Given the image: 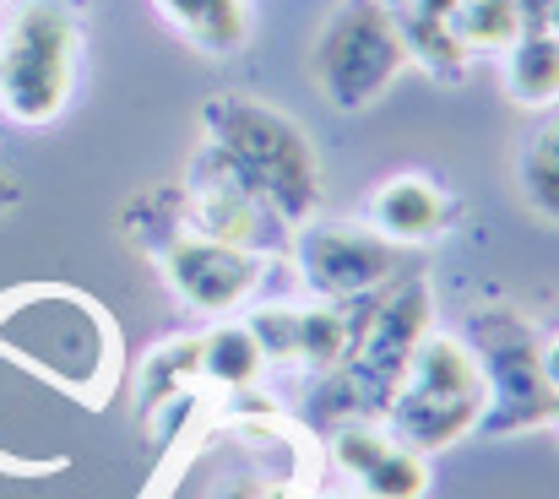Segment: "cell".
I'll use <instances>...</instances> for the list:
<instances>
[{
	"label": "cell",
	"mask_w": 559,
	"mask_h": 499,
	"mask_svg": "<svg viewBox=\"0 0 559 499\" xmlns=\"http://www.w3.org/2000/svg\"><path fill=\"white\" fill-rule=\"evenodd\" d=\"M206 126H212V153L223 174L255 206L288 223H305L321 206V158L288 115L250 98H217L206 104Z\"/></svg>",
	"instance_id": "obj_1"
},
{
	"label": "cell",
	"mask_w": 559,
	"mask_h": 499,
	"mask_svg": "<svg viewBox=\"0 0 559 499\" xmlns=\"http://www.w3.org/2000/svg\"><path fill=\"white\" fill-rule=\"evenodd\" d=\"M391 413V435L407 451H440L462 435H473L489 413V380L484 364L473 353V342L462 336H424L396 396L385 402Z\"/></svg>",
	"instance_id": "obj_2"
},
{
	"label": "cell",
	"mask_w": 559,
	"mask_h": 499,
	"mask_svg": "<svg viewBox=\"0 0 559 499\" xmlns=\"http://www.w3.org/2000/svg\"><path fill=\"white\" fill-rule=\"evenodd\" d=\"M429 336V288L424 283H402L391 299H380L370 316L359 321V332L348 336V353L337 364V380L326 396V407L337 413H374L396 396L418 342Z\"/></svg>",
	"instance_id": "obj_3"
},
{
	"label": "cell",
	"mask_w": 559,
	"mask_h": 499,
	"mask_svg": "<svg viewBox=\"0 0 559 499\" xmlns=\"http://www.w3.org/2000/svg\"><path fill=\"white\" fill-rule=\"evenodd\" d=\"M402 71H407L402 22L380 0H343V11L321 27L316 44V76L326 98L337 109H365Z\"/></svg>",
	"instance_id": "obj_4"
},
{
	"label": "cell",
	"mask_w": 559,
	"mask_h": 499,
	"mask_svg": "<svg viewBox=\"0 0 559 499\" xmlns=\"http://www.w3.org/2000/svg\"><path fill=\"white\" fill-rule=\"evenodd\" d=\"M478 364L489 380V413L484 429L489 435H511V429H533L549 424L555 391L544 380V347L516 316H478Z\"/></svg>",
	"instance_id": "obj_5"
},
{
	"label": "cell",
	"mask_w": 559,
	"mask_h": 499,
	"mask_svg": "<svg viewBox=\"0 0 559 499\" xmlns=\"http://www.w3.org/2000/svg\"><path fill=\"white\" fill-rule=\"evenodd\" d=\"M66 87H71V22L55 5H27L5 38L0 98L16 120L38 126L66 104Z\"/></svg>",
	"instance_id": "obj_6"
},
{
	"label": "cell",
	"mask_w": 559,
	"mask_h": 499,
	"mask_svg": "<svg viewBox=\"0 0 559 499\" xmlns=\"http://www.w3.org/2000/svg\"><path fill=\"white\" fill-rule=\"evenodd\" d=\"M299 261L305 283L326 299H365L385 277H396V245L365 228H305Z\"/></svg>",
	"instance_id": "obj_7"
},
{
	"label": "cell",
	"mask_w": 559,
	"mask_h": 499,
	"mask_svg": "<svg viewBox=\"0 0 559 499\" xmlns=\"http://www.w3.org/2000/svg\"><path fill=\"white\" fill-rule=\"evenodd\" d=\"M255 272H261V261L239 245H223V239H175L169 245V277L201 310L239 305L255 288Z\"/></svg>",
	"instance_id": "obj_8"
},
{
	"label": "cell",
	"mask_w": 559,
	"mask_h": 499,
	"mask_svg": "<svg viewBox=\"0 0 559 499\" xmlns=\"http://www.w3.org/2000/svg\"><path fill=\"white\" fill-rule=\"evenodd\" d=\"M370 217H374V228H380L385 239H396V245H418V239H429V234L445 228L451 206H445V195H440L429 179L402 174V179H391V185L374 190Z\"/></svg>",
	"instance_id": "obj_9"
},
{
	"label": "cell",
	"mask_w": 559,
	"mask_h": 499,
	"mask_svg": "<svg viewBox=\"0 0 559 499\" xmlns=\"http://www.w3.org/2000/svg\"><path fill=\"white\" fill-rule=\"evenodd\" d=\"M506 93L522 109L559 104V33H549L544 22H527L522 38L506 49Z\"/></svg>",
	"instance_id": "obj_10"
},
{
	"label": "cell",
	"mask_w": 559,
	"mask_h": 499,
	"mask_svg": "<svg viewBox=\"0 0 559 499\" xmlns=\"http://www.w3.org/2000/svg\"><path fill=\"white\" fill-rule=\"evenodd\" d=\"M527 27V5L522 0H456L451 11V33L467 55L478 49H511Z\"/></svg>",
	"instance_id": "obj_11"
},
{
	"label": "cell",
	"mask_w": 559,
	"mask_h": 499,
	"mask_svg": "<svg viewBox=\"0 0 559 499\" xmlns=\"http://www.w3.org/2000/svg\"><path fill=\"white\" fill-rule=\"evenodd\" d=\"M516 168H522V195H527V206H533L538 217L559 223V115L544 120V126L527 136Z\"/></svg>",
	"instance_id": "obj_12"
},
{
	"label": "cell",
	"mask_w": 559,
	"mask_h": 499,
	"mask_svg": "<svg viewBox=\"0 0 559 499\" xmlns=\"http://www.w3.org/2000/svg\"><path fill=\"white\" fill-rule=\"evenodd\" d=\"M261 364H266V353H261L250 326H223V332H212L201 342V375L217 380V385L239 391V385H250L261 375Z\"/></svg>",
	"instance_id": "obj_13"
},
{
	"label": "cell",
	"mask_w": 559,
	"mask_h": 499,
	"mask_svg": "<svg viewBox=\"0 0 559 499\" xmlns=\"http://www.w3.org/2000/svg\"><path fill=\"white\" fill-rule=\"evenodd\" d=\"M255 201L223 174L206 195H201V239H223V245H239V250H250V239H255Z\"/></svg>",
	"instance_id": "obj_14"
},
{
	"label": "cell",
	"mask_w": 559,
	"mask_h": 499,
	"mask_svg": "<svg viewBox=\"0 0 559 499\" xmlns=\"http://www.w3.org/2000/svg\"><path fill=\"white\" fill-rule=\"evenodd\" d=\"M164 11L195 33L206 49H234L245 38V5L239 0H164Z\"/></svg>",
	"instance_id": "obj_15"
},
{
	"label": "cell",
	"mask_w": 559,
	"mask_h": 499,
	"mask_svg": "<svg viewBox=\"0 0 559 499\" xmlns=\"http://www.w3.org/2000/svg\"><path fill=\"white\" fill-rule=\"evenodd\" d=\"M359 484H365V495L370 499H418L424 489H429V467H424L418 451H407V445L391 440V451L374 462Z\"/></svg>",
	"instance_id": "obj_16"
},
{
	"label": "cell",
	"mask_w": 559,
	"mask_h": 499,
	"mask_svg": "<svg viewBox=\"0 0 559 499\" xmlns=\"http://www.w3.org/2000/svg\"><path fill=\"white\" fill-rule=\"evenodd\" d=\"M343 353H348V326L332 305L299 310V358H310L316 369H337Z\"/></svg>",
	"instance_id": "obj_17"
},
{
	"label": "cell",
	"mask_w": 559,
	"mask_h": 499,
	"mask_svg": "<svg viewBox=\"0 0 559 499\" xmlns=\"http://www.w3.org/2000/svg\"><path fill=\"white\" fill-rule=\"evenodd\" d=\"M201 369V342H169L147 369H142V391H153V402L158 396H175L180 391V380Z\"/></svg>",
	"instance_id": "obj_18"
},
{
	"label": "cell",
	"mask_w": 559,
	"mask_h": 499,
	"mask_svg": "<svg viewBox=\"0 0 559 499\" xmlns=\"http://www.w3.org/2000/svg\"><path fill=\"white\" fill-rule=\"evenodd\" d=\"M385 451H391V440H385V435H374V429H365V424H354V429H343V435L332 440L337 467H343V473H354V478H365Z\"/></svg>",
	"instance_id": "obj_19"
},
{
	"label": "cell",
	"mask_w": 559,
	"mask_h": 499,
	"mask_svg": "<svg viewBox=\"0 0 559 499\" xmlns=\"http://www.w3.org/2000/svg\"><path fill=\"white\" fill-rule=\"evenodd\" d=\"M250 332L266 358H299V310H266V316H255Z\"/></svg>",
	"instance_id": "obj_20"
},
{
	"label": "cell",
	"mask_w": 559,
	"mask_h": 499,
	"mask_svg": "<svg viewBox=\"0 0 559 499\" xmlns=\"http://www.w3.org/2000/svg\"><path fill=\"white\" fill-rule=\"evenodd\" d=\"M212 499H272V489L255 484V478H234V484H223Z\"/></svg>",
	"instance_id": "obj_21"
},
{
	"label": "cell",
	"mask_w": 559,
	"mask_h": 499,
	"mask_svg": "<svg viewBox=\"0 0 559 499\" xmlns=\"http://www.w3.org/2000/svg\"><path fill=\"white\" fill-rule=\"evenodd\" d=\"M544 380H549V391L559 396V336L544 347Z\"/></svg>",
	"instance_id": "obj_22"
},
{
	"label": "cell",
	"mask_w": 559,
	"mask_h": 499,
	"mask_svg": "<svg viewBox=\"0 0 559 499\" xmlns=\"http://www.w3.org/2000/svg\"><path fill=\"white\" fill-rule=\"evenodd\" d=\"M538 22H544L549 33H559V0H544V11H538Z\"/></svg>",
	"instance_id": "obj_23"
},
{
	"label": "cell",
	"mask_w": 559,
	"mask_h": 499,
	"mask_svg": "<svg viewBox=\"0 0 559 499\" xmlns=\"http://www.w3.org/2000/svg\"><path fill=\"white\" fill-rule=\"evenodd\" d=\"M527 5V22H538V11H544V0H522Z\"/></svg>",
	"instance_id": "obj_24"
},
{
	"label": "cell",
	"mask_w": 559,
	"mask_h": 499,
	"mask_svg": "<svg viewBox=\"0 0 559 499\" xmlns=\"http://www.w3.org/2000/svg\"><path fill=\"white\" fill-rule=\"evenodd\" d=\"M11 195H16V190H11V185H5V179H0V206H5V201H11Z\"/></svg>",
	"instance_id": "obj_25"
},
{
	"label": "cell",
	"mask_w": 559,
	"mask_h": 499,
	"mask_svg": "<svg viewBox=\"0 0 559 499\" xmlns=\"http://www.w3.org/2000/svg\"><path fill=\"white\" fill-rule=\"evenodd\" d=\"M549 424H559V396H555V407H549Z\"/></svg>",
	"instance_id": "obj_26"
},
{
	"label": "cell",
	"mask_w": 559,
	"mask_h": 499,
	"mask_svg": "<svg viewBox=\"0 0 559 499\" xmlns=\"http://www.w3.org/2000/svg\"><path fill=\"white\" fill-rule=\"evenodd\" d=\"M321 499H348V495H321Z\"/></svg>",
	"instance_id": "obj_27"
}]
</instances>
